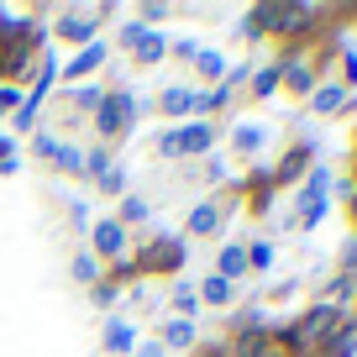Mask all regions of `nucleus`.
Returning a JSON list of instances; mask_svg holds the SVG:
<instances>
[{"label": "nucleus", "mask_w": 357, "mask_h": 357, "mask_svg": "<svg viewBox=\"0 0 357 357\" xmlns=\"http://www.w3.org/2000/svg\"><path fill=\"white\" fill-rule=\"evenodd\" d=\"M257 22H273V32H305V22H310V6H263V11H252Z\"/></svg>", "instance_id": "1"}, {"label": "nucleus", "mask_w": 357, "mask_h": 357, "mask_svg": "<svg viewBox=\"0 0 357 357\" xmlns=\"http://www.w3.org/2000/svg\"><path fill=\"white\" fill-rule=\"evenodd\" d=\"M95 126H100V137H121L126 126H132V95H111L105 111L95 116Z\"/></svg>", "instance_id": "2"}, {"label": "nucleus", "mask_w": 357, "mask_h": 357, "mask_svg": "<svg viewBox=\"0 0 357 357\" xmlns=\"http://www.w3.org/2000/svg\"><path fill=\"white\" fill-rule=\"evenodd\" d=\"M163 111H168V116H190V111H205V95H190V89H168V95H163Z\"/></svg>", "instance_id": "3"}, {"label": "nucleus", "mask_w": 357, "mask_h": 357, "mask_svg": "<svg viewBox=\"0 0 357 357\" xmlns=\"http://www.w3.org/2000/svg\"><path fill=\"white\" fill-rule=\"evenodd\" d=\"M178 263H184V247H178V242L147 247V268H163V273H168V268H178Z\"/></svg>", "instance_id": "4"}, {"label": "nucleus", "mask_w": 357, "mask_h": 357, "mask_svg": "<svg viewBox=\"0 0 357 357\" xmlns=\"http://www.w3.org/2000/svg\"><path fill=\"white\" fill-rule=\"evenodd\" d=\"M95 247H100V252H121V247H126L121 221H100V226H95Z\"/></svg>", "instance_id": "5"}, {"label": "nucleus", "mask_w": 357, "mask_h": 357, "mask_svg": "<svg viewBox=\"0 0 357 357\" xmlns=\"http://www.w3.org/2000/svg\"><path fill=\"white\" fill-rule=\"evenodd\" d=\"M242 273H247V252H242V247H226V252H221V279L231 284V279H242Z\"/></svg>", "instance_id": "6"}, {"label": "nucleus", "mask_w": 357, "mask_h": 357, "mask_svg": "<svg viewBox=\"0 0 357 357\" xmlns=\"http://www.w3.org/2000/svg\"><path fill=\"white\" fill-rule=\"evenodd\" d=\"M58 32H63L68 43H89V32H95V22H84V16H63V22H58Z\"/></svg>", "instance_id": "7"}, {"label": "nucleus", "mask_w": 357, "mask_h": 357, "mask_svg": "<svg viewBox=\"0 0 357 357\" xmlns=\"http://www.w3.org/2000/svg\"><path fill=\"white\" fill-rule=\"evenodd\" d=\"M178 147H184V153H200V147H211V126H190V132H178Z\"/></svg>", "instance_id": "8"}, {"label": "nucleus", "mask_w": 357, "mask_h": 357, "mask_svg": "<svg viewBox=\"0 0 357 357\" xmlns=\"http://www.w3.org/2000/svg\"><path fill=\"white\" fill-rule=\"evenodd\" d=\"M305 163H310V147H294V153L289 158H284V168H279V178H294V174H300V168Z\"/></svg>", "instance_id": "9"}, {"label": "nucleus", "mask_w": 357, "mask_h": 357, "mask_svg": "<svg viewBox=\"0 0 357 357\" xmlns=\"http://www.w3.org/2000/svg\"><path fill=\"white\" fill-rule=\"evenodd\" d=\"M100 63V47H89L84 58H74V63H68V79H79V74H89V68Z\"/></svg>", "instance_id": "10"}, {"label": "nucleus", "mask_w": 357, "mask_h": 357, "mask_svg": "<svg viewBox=\"0 0 357 357\" xmlns=\"http://www.w3.org/2000/svg\"><path fill=\"white\" fill-rule=\"evenodd\" d=\"M168 342H174V347H190L195 342V326L190 321H174V326H168Z\"/></svg>", "instance_id": "11"}, {"label": "nucleus", "mask_w": 357, "mask_h": 357, "mask_svg": "<svg viewBox=\"0 0 357 357\" xmlns=\"http://www.w3.org/2000/svg\"><path fill=\"white\" fill-rule=\"evenodd\" d=\"M205 300H211V305H226V300H231V284H226V279H211V284H205Z\"/></svg>", "instance_id": "12"}, {"label": "nucleus", "mask_w": 357, "mask_h": 357, "mask_svg": "<svg viewBox=\"0 0 357 357\" xmlns=\"http://www.w3.org/2000/svg\"><path fill=\"white\" fill-rule=\"evenodd\" d=\"M331 105H342V89H336V84L315 89V111H331Z\"/></svg>", "instance_id": "13"}, {"label": "nucleus", "mask_w": 357, "mask_h": 357, "mask_svg": "<svg viewBox=\"0 0 357 357\" xmlns=\"http://www.w3.org/2000/svg\"><path fill=\"white\" fill-rule=\"evenodd\" d=\"M158 53H163V37H142V43H137V58H142V63H153Z\"/></svg>", "instance_id": "14"}, {"label": "nucleus", "mask_w": 357, "mask_h": 357, "mask_svg": "<svg viewBox=\"0 0 357 357\" xmlns=\"http://www.w3.org/2000/svg\"><path fill=\"white\" fill-rule=\"evenodd\" d=\"M195 63H200L205 79H221V58H215V53H195Z\"/></svg>", "instance_id": "15"}, {"label": "nucleus", "mask_w": 357, "mask_h": 357, "mask_svg": "<svg viewBox=\"0 0 357 357\" xmlns=\"http://www.w3.org/2000/svg\"><path fill=\"white\" fill-rule=\"evenodd\" d=\"M211 226H215V211H211V205H200V211L190 215V231H211Z\"/></svg>", "instance_id": "16"}, {"label": "nucleus", "mask_w": 357, "mask_h": 357, "mask_svg": "<svg viewBox=\"0 0 357 357\" xmlns=\"http://www.w3.org/2000/svg\"><path fill=\"white\" fill-rule=\"evenodd\" d=\"M284 68H289L284 79H289L294 89H310V68H305V63H284Z\"/></svg>", "instance_id": "17"}, {"label": "nucleus", "mask_w": 357, "mask_h": 357, "mask_svg": "<svg viewBox=\"0 0 357 357\" xmlns=\"http://www.w3.org/2000/svg\"><path fill=\"white\" fill-rule=\"evenodd\" d=\"M53 158H58V163H63V168H68V174H79V168H84V158H79V153H74V147H58V153H53Z\"/></svg>", "instance_id": "18"}, {"label": "nucleus", "mask_w": 357, "mask_h": 357, "mask_svg": "<svg viewBox=\"0 0 357 357\" xmlns=\"http://www.w3.org/2000/svg\"><path fill=\"white\" fill-rule=\"evenodd\" d=\"M263 142V132H257V126H242V132H236V147H257Z\"/></svg>", "instance_id": "19"}, {"label": "nucleus", "mask_w": 357, "mask_h": 357, "mask_svg": "<svg viewBox=\"0 0 357 357\" xmlns=\"http://www.w3.org/2000/svg\"><path fill=\"white\" fill-rule=\"evenodd\" d=\"M105 342H111V347H132V331H126V326H111V331H105Z\"/></svg>", "instance_id": "20"}, {"label": "nucleus", "mask_w": 357, "mask_h": 357, "mask_svg": "<svg viewBox=\"0 0 357 357\" xmlns=\"http://www.w3.org/2000/svg\"><path fill=\"white\" fill-rule=\"evenodd\" d=\"M178 153H184V147H178V132H168L163 137V158H178Z\"/></svg>", "instance_id": "21"}, {"label": "nucleus", "mask_w": 357, "mask_h": 357, "mask_svg": "<svg viewBox=\"0 0 357 357\" xmlns=\"http://www.w3.org/2000/svg\"><path fill=\"white\" fill-rule=\"evenodd\" d=\"M347 79H352V84H357V53L347 58Z\"/></svg>", "instance_id": "22"}, {"label": "nucleus", "mask_w": 357, "mask_h": 357, "mask_svg": "<svg viewBox=\"0 0 357 357\" xmlns=\"http://www.w3.org/2000/svg\"><path fill=\"white\" fill-rule=\"evenodd\" d=\"M137 357H163V352H158V347H142V352H137Z\"/></svg>", "instance_id": "23"}, {"label": "nucleus", "mask_w": 357, "mask_h": 357, "mask_svg": "<svg viewBox=\"0 0 357 357\" xmlns=\"http://www.w3.org/2000/svg\"><path fill=\"white\" fill-rule=\"evenodd\" d=\"M352 215H357V195H352Z\"/></svg>", "instance_id": "24"}]
</instances>
